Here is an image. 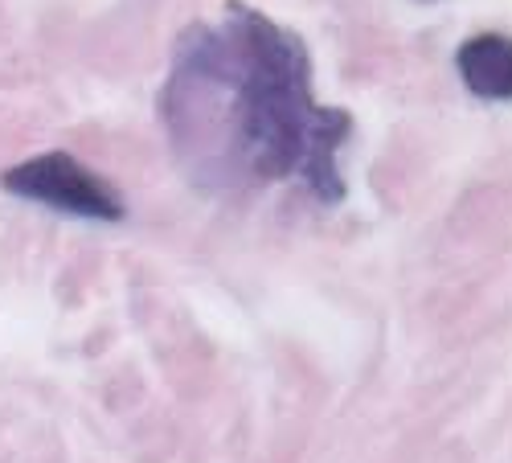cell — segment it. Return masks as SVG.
Instances as JSON below:
<instances>
[{"instance_id":"3957f363","label":"cell","mask_w":512,"mask_h":463,"mask_svg":"<svg viewBox=\"0 0 512 463\" xmlns=\"http://www.w3.org/2000/svg\"><path fill=\"white\" fill-rule=\"evenodd\" d=\"M455 70L463 87L488 103H512V37L476 33L455 50Z\"/></svg>"},{"instance_id":"7a4b0ae2","label":"cell","mask_w":512,"mask_h":463,"mask_svg":"<svg viewBox=\"0 0 512 463\" xmlns=\"http://www.w3.org/2000/svg\"><path fill=\"white\" fill-rule=\"evenodd\" d=\"M5 193L37 201L46 209H58V214L70 218H95V222H119L127 209L123 197L99 177L91 173L87 164H78L70 152H46V156H33L17 168H9L0 177Z\"/></svg>"},{"instance_id":"6da1fadb","label":"cell","mask_w":512,"mask_h":463,"mask_svg":"<svg viewBox=\"0 0 512 463\" xmlns=\"http://www.w3.org/2000/svg\"><path fill=\"white\" fill-rule=\"evenodd\" d=\"M164 132L201 189L300 181L320 205L345 201L340 152L353 119L312 99V54L291 29L230 0L193 25L160 91Z\"/></svg>"}]
</instances>
